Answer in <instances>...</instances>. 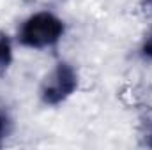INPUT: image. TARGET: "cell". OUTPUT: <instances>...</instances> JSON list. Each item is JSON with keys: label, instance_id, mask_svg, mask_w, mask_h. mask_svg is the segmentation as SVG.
<instances>
[{"label": "cell", "instance_id": "2", "mask_svg": "<svg viewBox=\"0 0 152 150\" xmlns=\"http://www.w3.org/2000/svg\"><path fill=\"white\" fill-rule=\"evenodd\" d=\"M78 87V74L69 64H57V67L50 73L41 88L42 103L55 106L66 101Z\"/></svg>", "mask_w": 152, "mask_h": 150}, {"label": "cell", "instance_id": "5", "mask_svg": "<svg viewBox=\"0 0 152 150\" xmlns=\"http://www.w3.org/2000/svg\"><path fill=\"white\" fill-rule=\"evenodd\" d=\"M142 55H143L145 58H151L152 60V34L147 37V41H145L143 46H142Z\"/></svg>", "mask_w": 152, "mask_h": 150}, {"label": "cell", "instance_id": "3", "mask_svg": "<svg viewBox=\"0 0 152 150\" xmlns=\"http://www.w3.org/2000/svg\"><path fill=\"white\" fill-rule=\"evenodd\" d=\"M11 60H12L11 42L5 36H0V76L7 71V67L11 66Z\"/></svg>", "mask_w": 152, "mask_h": 150}, {"label": "cell", "instance_id": "1", "mask_svg": "<svg viewBox=\"0 0 152 150\" xmlns=\"http://www.w3.org/2000/svg\"><path fill=\"white\" fill-rule=\"evenodd\" d=\"M64 34V23L51 12L30 16L20 28V41L28 48H46L55 44Z\"/></svg>", "mask_w": 152, "mask_h": 150}, {"label": "cell", "instance_id": "4", "mask_svg": "<svg viewBox=\"0 0 152 150\" xmlns=\"http://www.w3.org/2000/svg\"><path fill=\"white\" fill-rule=\"evenodd\" d=\"M140 134H142L143 145H147V147L152 149V110H149V111L142 117V122H140Z\"/></svg>", "mask_w": 152, "mask_h": 150}, {"label": "cell", "instance_id": "6", "mask_svg": "<svg viewBox=\"0 0 152 150\" xmlns=\"http://www.w3.org/2000/svg\"><path fill=\"white\" fill-rule=\"evenodd\" d=\"M142 5H143V9H145V12L152 16V0H142Z\"/></svg>", "mask_w": 152, "mask_h": 150}, {"label": "cell", "instance_id": "7", "mask_svg": "<svg viewBox=\"0 0 152 150\" xmlns=\"http://www.w3.org/2000/svg\"><path fill=\"white\" fill-rule=\"evenodd\" d=\"M4 136H5V118L0 117V141L4 140Z\"/></svg>", "mask_w": 152, "mask_h": 150}]
</instances>
